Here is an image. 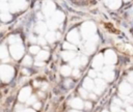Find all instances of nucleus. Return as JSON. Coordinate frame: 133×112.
<instances>
[{
    "mask_svg": "<svg viewBox=\"0 0 133 112\" xmlns=\"http://www.w3.org/2000/svg\"><path fill=\"white\" fill-rule=\"evenodd\" d=\"M127 112H133V107L132 106H127Z\"/></svg>",
    "mask_w": 133,
    "mask_h": 112,
    "instance_id": "49530a36",
    "label": "nucleus"
},
{
    "mask_svg": "<svg viewBox=\"0 0 133 112\" xmlns=\"http://www.w3.org/2000/svg\"><path fill=\"white\" fill-rule=\"evenodd\" d=\"M106 3V5L109 7V8H111V9H117L119 6H121V4H122V2L119 1V0H112V1H106L105 2Z\"/></svg>",
    "mask_w": 133,
    "mask_h": 112,
    "instance_id": "a211bd4d",
    "label": "nucleus"
},
{
    "mask_svg": "<svg viewBox=\"0 0 133 112\" xmlns=\"http://www.w3.org/2000/svg\"><path fill=\"white\" fill-rule=\"evenodd\" d=\"M8 41H9L11 45H16V44H20L21 39H20V37H19L18 35H10V36L8 37Z\"/></svg>",
    "mask_w": 133,
    "mask_h": 112,
    "instance_id": "393cba45",
    "label": "nucleus"
},
{
    "mask_svg": "<svg viewBox=\"0 0 133 112\" xmlns=\"http://www.w3.org/2000/svg\"><path fill=\"white\" fill-rule=\"evenodd\" d=\"M54 22H56L57 24L58 23H61L63 20H64V15H63V12H61V11H59V10H56L53 15H52V18H51Z\"/></svg>",
    "mask_w": 133,
    "mask_h": 112,
    "instance_id": "2eb2a0df",
    "label": "nucleus"
},
{
    "mask_svg": "<svg viewBox=\"0 0 133 112\" xmlns=\"http://www.w3.org/2000/svg\"><path fill=\"white\" fill-rule=\"evenodd\" d=\"M29 50H30V52H31L32 54H36V55H37V53H38V52L41 51V50H39V47H38V46H31Z\"/></svg>",
    "mask_w": 133,
    "mask_h": 112,
    "instance_id": "7c9ffc66",
    "label": "nucleus"
},
{
    "mask_svg": "<svg viewBox=\"0 0 133 112\" xmlns=\"http://www.w3.org/2000/svg\"><path fill=\"white\" fill-rule=\"evenodd\" d=\"M55 12V5L53 2H50V1H47V2H44V6H43V13L47 17L49 16H52L53 13Z\"/></svg>",
    "mask_w": 133,
    "mask_h": 112,
    "instance_id": "423d86ee",
    "label": "nucleus"
},
{
    "mask_svg": "<svg viewBox=\"0 0 133 112\" xmlns=\"http://www.w3.org/2000/svg\"><path fill=\"white\" fill-rule=\"evenodd\" d=\"M61 56H62V58H63L64 60L71 61V60H73V59L76 57V54H75V52H73V51H63V52L61 53Z\"/></svg>",
    "mask_w": 133,
    "mask_h": 112,
    "instance_id": "f3484780",
    "label": "nucleus"
},
{
    "mask_svg": "<svg viewBox=\"0 0 133 112\" xmlns=\"http://www.w3.org/2000/svg\"><path fill=\"white\" fill-rule=\"evenodd\" d=\"M102 112H108V111H107V110H103Z\"/></svg>",
    "mask_w": 133,
    "mask_h": 112,
    "instance_id": "5fc2aeb1",
    "label": "nucleus"
},
{
    "mask_svg": "<svg viewBox=\"0 0 133 112\" xmlns=\"http://www.w3.org/2000/svg\"><path fill=\"white\" fill-rule=\"evenodd\" d=\"M71 82H72L71 80H68V81H65V86H69V85L71 84Z\"/></svg>",
    "mask_w": 133,
    "mask_h": 112,
    "instance_id": "3c124183",
    "label": "nucleus"
},
{
    "mask_svg": "<svg viewBox=\"0 0 133 112\" xmlns=\"http://www.w3.org/2000/svg\"><path fill=\"white\" fill-rule=\"evenodd\" d=\"M128 81L133 83V72H131L129 75H128Z\"/></svg>",
    "mask_w": 133,
    "mask_h": 112,
    "instance_id": "a19ab883",
    "label": "nucleus"
},
{
    "mask_svg": "<svg viewBox=\"0 0 133 112\" xmlns=\"http://www.w3.org/2000/svg\"><path fill=\"white\" fill-rule=\"evenodd\" d=\"M71 65L75 66V68H78V66L81 65V64H80V59H79V57H75L73 60H71Z\"/></svg>",
    "mask_w": 133,
    "mask_h": 112,
    "instance_id": "c85d7f7f",
    "label": "nucleus"
},
{
    "mask_svg": "<svg viewBox=\"0 0 133 112\" xmlns=\"http://www.w3.org/2000/svg\"><path fill=\"white\" fill-rule=\"evenodd\" d=\"M79 59H80V64H81V65H85V64L87 63V57H86L85 55L80 56Z\"/></svg>",
    "mask_w": 133,
    "mask_h": 112,
    "instance_id": "473e14b6",
    "label": "nucleus"
},
{
    "mask_svg": "<svg viewBox=\"0 0 133 112\" xmlns=\"http://www.w3.org/2000/svg\"><path fill=\"white\" fill-rule=\"evenodd\" d=\"M25 111V107H23L22 105H18L16 107V112H24Z\"/></svg>",
    "mask_w": 133,
    "mask_h": 112,
    "instance_id": "e433bc0d",
    "label": "nucleus"
},
{
    "mask_svg": "<svg viewBox=\"0 0 133 112\" xmlns=\"http://www.w3.org/2000/svg\"><path fill=\"white\" fill-rule=\"evenodd\" d=\"M121 112H125V111H121Z\"/></svg>",
    "mask_w": 133,
    "mask_h": 112,
    "instance_id": "6e6d98bb",
    "label": "nucleus"
},
{
    "mask_svg": "<svg viewBox=\"0 0 133 112\" xmlns=\"http://www.w3.org/2000/svg\"><path fill=\"white\" fill-rule=\"evenodd\" d=\"M23 73H24V74H26V75H28V74H27V73H28V71H26V69H23Z\"/></svg>",
    "mask_w": 133,
    "mask_h": 112,
    "instance_id": "864d4df0",
    "label": "nucleus"
},
{
    "mask_svg": "<svg viewBox=\"0 0 133 112\" xmlns=\"http://www.w3.org/2000/svg\"><path fill=\"white\" fill-rule=\"evenodd\" d=\"M81 33L84 38H91L96 33V25L92 22H85L81 27Z\"/></svg>",
    "mask_w": 133,
    "mask_h": 112,
    "instance_id": "f257e3e1",
    "label": "nucleus"
},
{
    "mask_svg": "<svg viewBox=\"0 0 133 112\" xmlns=\"http://www.w3.org/2000/svg\"><path fill=\"white\" fill-rule=\"evenodd\" d=\"M70 112H80V111H79V110H75V109H74V110H71Z\"/></svg>",
    "mask_w": 133,
    "mask_h": 112,
    "instance_id": "603ef678",
    "label": "nucleus"
},
{
    "mask_svg": "<svg viewBox=\"0 0 133 112\" xmlns=\"http://www.w3.org/2000/svg\"><path fill=\"white\" fill-rule=\"evenodd\" d=\"M111 111H112V112H121V107H118V106L112 104V105H111Z\"/></svg>",
    "mask_w": 133,
    "mask_h": 112,
    "instance_id": "f704fd0d",
    "label": "nucleus"
},
{
    "mask_svg": "<svg viewBox=\"0 0 133 112\" xmlns=\"http://www.w3.org/2000/svg\"><path fill=\"white\" fill-rule=\"evenodd\" d=\"M29 39H30V41H31V43H36V41H37V38H36L35 36H32V35H30Z\"/></svg>",
    "mask_w": 133,
    "mask_h": 112,
    "instance_id": "79ce46f5",
    "label": "nucleus"
},
{
    "mask_svg": "<svg viewBox=\"0 0 133 112\" xmlns=\"http://www.w3.org/2000/svg\"><path fill=\"white\" fill-rule=\"evenodd\" d=\"M113 104H114V105H116V106H118V107H121V106L123 105V102H122L121 100H118V99H116V97H115V99L113 100Z\"/></svg>",
    "mask_w": 133,
    "mask_h": 112,
    "instance_id": "4c0bfd02",
    "label": "nucleus"
},
{
    "mask_svg": "<svg viewBox=\"0 0 133 112\" xmlns=\"http://www.w3.org/2000/svg\"><path fill=\"white\" fill-rule=\"evenodd\" d=\"M37 43L39 44V45H42V46H45L46 45V38H44V37H38L37 38Z\"/></svg>",
    "mask_w": 133,
    "mask_h": 112,
    "instance_id": "c9c22d12",
    "label": "nucleus"
},
{
    "mask_svg": "<svg viewBox=\"0 0 133 112\" xmlns=\"http://www.w3.org/2000/svg\"><path fill=\"white\" fill-rule=\"evenodd\" d=\"M47 27H49V28H50V29L53 31L54 29H56V28L58 27V24H57L56 22H54L52 19H50V20L47 22Z\"/></svg>",
    "mask_w": 133,
    "mask_h": 112,
    "instance_id": "a878e982",
    "label": "nucleus"
},
{
    "mask_svg": "<svg viewBox=\"0 0 133 112\" xmlns=\"http://www.w3.org/2000/svg\"><path fill=\"white\" fill-rule=\"evenodd\" d=\"M72 74L74 75V77H79V76H80V72H79L78 68H75V69L72 72Z\"/></svg>",
    "mask_w": 133,
    "mask_h": 112,
    "instance_id": "ea45409f",
    "label": "nucleus"
},
{
    "mask_svg": "<svg viewBox=\"0 0 133 112\" xmlns=\"http://www.w3.org/2000/svg\"><path fill=\"white\" fill-rule=\"evenodd\" d=\"M103 57H104V61L108 65H112L116 62V55L112 50H107Z\"/></svg>",
    "mask_w": 133,
    "mask_h": 112,
    "instance_id": "39448f33",
    "label": "nucleus"
},
{
    "mask_svg": "<svg viewBox=\"0 0 133 112\" xmlns=\"http://www.w3.org/2000/svg\"><path fill=\"white\" fill-rule=\"evenodd\" d=\"M60 73L63 75V76H70L71 74H72V69H71V67L69 66V65H63L61 68H60Z\"/></svg>",
    "mask_w": 133,
    "mask_h": 112,
    "instance_id": "b1692460",
    "label": "nucleus"
},
{
    "mask_svg": "<svg viewBox=\"0 0 133 112\" xmlns=\"http://www.w3.org/2000/svg\"><path fill=\"white\" fill-rule=\"evenodd\" d=\"M70 105H71L75 110H79V109H82V108H83L84 103L82 102L81 99H79V97H75V99H73V100L70 102Z\"/></svg>",
    "mask_w": 133,
    "mask_h": 112,
    "instance_id": "4468645a",
    "label": "nucleus"
},
{
    "mask_svg": "<svg viewBox=\"0 0 133 112\" xmlns=\"http://www.w3.org/2000/svg\"><path fill=\"white\" fill-rule=\"evenodd\" d=\"M35 65L42 66V65H44V62H42V61H36V62H35Z\"/></svg>",
    "mask_w": 133,
    "mask_h": 112,
    "instance_id": "de8ad7c7",
    "label": "nucleus"
},
{
    "mask_svg": "<svg viewBox=\"0 0 133 112\" xmlns=\"http://www.w3.org/2000/svg\"><path fill=\"white\" fill-rule=\"evenodd\" d=\"M48 57H49V53H48V51H45V50L39 51V52L37 53V55H36L37 61H42V62H43L44 60H46Z\"/></svg>",
    "mask_w": 133,
    "mask_h": 112,
    "instance_id": "aec40b11",
    "label": "nucleus"
},
{
    "mask_svg": "<svg viewBox=\"0 0 133 112\" xmlns=\"http://www.w3.org/2000/svg\"><path fill=\"white\" fill-rule=\"evenodd\" d=\"M68 40H69L70 44H72L74 46L80 41V35H79V33H78V31L76 29H74V30H72V31L69 32V34H68Z\"/></svg>",
    "mask_w": 133,
    "mask_h": 112,
    "instance_id": "1a4fd4ad",
    "label": "nucleus"
},
{
    "mask_svg": "<svg viewBox=\"0 0 133 112\" xmlns=\"http://www.w3.org/2000/svg\"><path fill=\"white\" fill-rule=\"evenodd\" d=\"M26 5H27V3L24 1H12V2L8 3L9 9L11 11H18L20 9H24V8H26Z\"/></svg>",
    "mask_w": 133,
    "mask_h": 112,
    "instance_id": "6e6552de",
    "label": "nucleus"
},
{
    "mask_svg": "<svg viewBox=\"0 0 133 112\" xmlns=\"http://www.w3.org/2000/svg\"><path fill=\"white\" fill-rule=\"evenodd\" d=\"M118 90H119V94H122V95H126V94L131 93V91H132V87H131V85H130L129 83H127V82H123V83L119 85Z\"/></svg>",
    "mask_w": 133,
    "mask_h": 112,
    "instance_id": "ddd939ff",
    "label": "nucleus"
},
{
    "mask_svg": "<svg viewBox=\"0 0 133 112\" xmlns=\"http://www.w3.org/2000/svg\"><path fill=\"white\" fill-rule=\"evenodd\" d=\"M97 40H98V36L97 35H94L91 38H89L86 43H85V46H84V51L86 54H91L95 52L96 50V44H97Z\"/></svg>",
    "mask_w": 133,
    "mask_h": 112,
    "instance_id": "20e7f679",
    "label": "nucleus"
},
{
    "mask_svg": "<svg viewBox=\"0 0 133 112\" xmlns=\"http://www.w3.org/2000/svg\"><path fill=\"white\" fill-rule=\"evenodd\" d=\"M80 94H81V96H82L83 99H86V97L88 96L87 90H85L84 88H81V89H80Z\"/></svg>",
    "mask_w": 133,
    "mask_h": 112,
    "instance_id": "72a5a7b5",
    "label": "nucleus"
},
{
    "mask_svg": "<svg viewBox=\"0 0 133 112\" xmlns=\"http://www.w3.org/2000/svg\"><path fill=\"white\" fill-rule=\"evenodd\" d=\"M0 20L3 21V22H8V21L11 20V15H10L8 11L1 12V13H0Z\"/></svg>",
    "mask_w": 133,
    "mask_h": 112,
    "instance_id": "5701e85b",
    "label": "nucleus"
},
{
    "mask_svg": "<svg viewBox=\"0 0 133 112\" xmlns=\"http://www.w3.org/2000/svg\"><path fill=\"white\" fill-rule=\"evenodd\" d=\"M7 56H8V50H7L6 46L1 45L0 46V58L5 60V59H7Z\"/></svg>",
    "mask_w": 133,
    "mask_h": 112,
    "instance_id": "412c9836",
    "label": "nucleus"
},
{
    "mask_svg": "<svg viewBox=\"0 0 133 112\" xmlns=\"http://www.w3.org/2000/svg\"><path fill=\"white\" fill-rule=\"evenodd\" d=\"M33 107H34V109H39V108H41V104H39V103H35V104L33 105Z\"/></svg>",
    "mask_w": 133,
    "mask_h": 112,
    "instance_id": "a18cd8bd",
    "label": "nucleus"
},
{
    "mask_svg": "<svg viewBox=\"0 0 133 112\" xmlns=\"http://www.w3.org/2000/svg\"><path fill=\"white\" fill-rule=\"evenodd\" d=\"M24 112H35L33 109H25V111Z\"/></svg>",
    "mask_w": 133,
    "mask_h": 112,
    "instance_id": "8fccbe9b",
    "label": "nucleus"
},
{
    "mask_svg": "<svg viewBox=\"0 0 133 112\" xmlns=\"http://www.w3.org/2000/svg\"><path fill=\"white\" fill-rule=\"evenodd\" d=\"M35 30L37 33L39 34H44L45 32H47V25L43 22H38L36 24V27H35Z\"/></svg>",
    "mask_w": 133,
    "mask_h": 112,
    "instance_id": "6ab92c4d",
    "label": "nucleus"
},
{
    "mask_svg": "<svg viewBox=\"0 0 133 112\" xmlns=\"http://www.w3.org/2000/svg\"><path fill=\"white\" fill-rule=\"evenodd\" d=\"M126 48H127L128 50H130V52H133V48H132L130 45H127V46H126Z\"/></svg>",
    "mask_w": 133,
    "mask_h": 112,
    "instance_id": "09e8293b",
    "label": "nucleus"
},
{
    "mask_svg": "<svg viewBox=\"0 0 133 112\" xmlns=\"http://www.w3.org/2000/svg\"><path fill=\"white\" fill-rule=\"evenodd\" d=\"M14 76V68L10 65L2 64L0 65V79L4 82H8L11 80Z\"/></svg>",
    "mask_w": 133,
    "mask_h": 112,
    "instance_id": "f03ea898",
    "label": "nucleus"
},
{
    "mask_svg": "<svg viewBox=\"0 0 133 112\" xmlns=\"http://www.w3.org/2000/svg\"><path fill=\"white\" fill-rule=\"evenodd\" d=\"M56 38H57L56 32H54V31H49V32H47V34H46V40H47V41L53 43V41L56 40Z\"/></svg>",
    "mask_w": 133,
    "mask_h": 112,
    "instance_id": "4be33fe9",
    "label": "nucleus"
},
{
    "mask_svg": "<svg viewBox=\"0 0 133 112\" xmlns=\"http://www.w3.org/2000/svg\"><path fill=\"white\" fill-rule=\"evenodd\" d=\"M8 3L7 2H4V1H1L0 2V10L1 12H4V11H8Z\"/></svg>",
    "mask_w": 133,
    "mask_h": 112,
    "instance_id": "cd10ccee",
    "label": "nucleus"
},
{
    "mask_svg": "<svg viewBox=\"0 0 133 112\" xmlns=\"http://www.w3.org/2000/svg\"><path fill=\"white\" fill-rule=\"evenodd\" d=\"M83 88L85 90H94L95 88V82L88 77V78H85L84 79V82H83Z\"/></svg>",
    "mask_w": 133,
    "mask_h": 112,
    "instance_id": "dca6fc26",
    "label": "nucleus"
},
{
    "mask_svg": "<svg viewBox=\"0 0 133 112\" xmlns=\"http://www.w3.org/2000/svg\"><path fill=\"white\" fill-rule=\"evenodd\" d=\"M113 68V65H108L106 67H104V71H103V78L106 80V81H112L113 78H114V73L112 71Z\"/></svg>",
    "mask_w": 133,
    "mask_h": 112,
    "instance_id": "9d476101",
    "label": "nucleus"
},
{
    "mask_svg": "<svg viewBox=\"0 0 133 112\" xmlns=\"http://www.w3.org/2000/svg\"><path fill=\"white\" fill-rule=\"evenodd\" d=\"M103 63H104V57L102 54H99L92 60V67L95 69H101L103 66Z\"/></svg>",
    "mask_w": 133,
    "mask_h": 112,
    "instance_id": "9b49d317",
    "label": "nucleus"
},
{
    "mask_svg": "<svg viewBox=\"0 0 133 112\" xmlns=\"http://www.w3.org/2000/svg\"><path fill=\"white\" fill-rule=\"evenodd\" d=\"M88 75H89V78H90V79L97 77V73H96V71H94V69H90L89 73H88Z\"/></svg>",
    "mask_w": 133,
    "mask_h": 112,
    "instance_id": "58836bf2",
    "label": "nucleus"
},
{
    "mask_svg": "<svg viewBox=\"0 0 133 112\" xmlns=\"http://www.w3.org/2000/svg\"><path fill=\"white\" fill-rule=\"evenodd\" d=\"M31 95V89L30 87H24L21 91H20V94H19V100L21 102H25L27 101Z\"/></svg>",
    "mask_w": 133,
    "mask_h": 112,
    "instance_id": "f8f14e48",
    "label": "nucleus"
},
{
    "mask_svg": "<svg viewBox=\"0 0 133 112\" xmlns=\"http://www.w3.org/2000/svg\"><path fill=\"white\" fill-rule=\"evenodd\" d=\"M62 47H63V49H64L65 51H73V50H75V49H76V47H75L74 45H72V44H70L69 41H66V43H64Z\"/></svg>",
    "mask_w": 133,
    "mask_h": 112,
    "instance_id": "bb28decb",
    "label": "nucleus"
},
{
    "mask_svg": "<svg viewBox=\"0 0 133 112\" xmlns=\"http://www.w3.org/2000/svg\"><path fill=\"white\" fill-rule=\"evenodd\" d=\"M26 102H27V104H29V105H34L35 102H36V96H35V95H30V97H29Z\"/></svg>",
    "mask_w": 133,
    "mask_h": 112,
    "instance_id": "2f4dec72",
    "label": "nucleus"
},
{
    "mask_svg": "<svg viewBox=\"0 0 133 112\" xmlns=\"http://www.w3.org/2000/svg\"><path fill=\"white\" fill-rule=\"evenodd\" d=\"M32 63V58L30 56H25L23 59V64L24 65H30Z\"/></svg>",
    "mask_w": 133,
    "mask_h": 112,
    "instance_id": "c756f323",
    "label": "nucleus"
},
{
    "mask_svg": "<svg viewBox=\"0 0 133 112\" xmlns=\"http://www.w3.org/2000/svg\"><path fill=\"white\" fill-rule=\"evenodd\" d=\"M9 52L11 54V56L15 58V59H20L23 54H24V49L22 47L21 44H16V45H11L10 48H9Z\"/></svg>",
    "mask_w": 133,
    "mask_h": 112,
    "instance_id": "7ed1b4c3",
    "label": "nucleus"
},
{
    "mask_svg": "<svg viewBox=\"0 0 133 112\" xmlns=\"http://www.w3.org/2000/svg\"><path fill=\"white\" fill-rule=\"evenodd\" d=\"M84 106H85V108H86V109H90V108H91V104H90L89 102L84 103Z\"/></svg>",
    "mask_w": 133,
    "mask_h": 112,
    "instance_id": "37998d69",
    "label": "nucleus"
},
{
    "mask_svg": "<svg viewBox=\"0 0 133 112\" xmlns=\"http://www.w3.org/2000/svg\"><path fill=\"white\" fill-rule=\"evenodd\" d=\"M105 87H106V82L101 78H97L96 81H95V88H94L95 93L96 94H101Z\"/></svg>",
    "mask_w": 133,
    "mask_h": 112,
    "instance_id": "0eeeda50",
    "label": "nucleus"
},
{
    "mask_svg": "<svg viewBox=\"0 0 133 112\" xmlns=\"http://www.w3.org/2000/svg\"><path fill=\"white\" fill-rule=\"evenodd\" d=\"M88 96H89L91 100H96V99H97V95H96L95 93H90V94H88Z\"/></svg>",
    "mask_w": 133,
    "mask_h": 112,
    "instance_id": "c03bdc74",
    "label": "nucleus"
}]
</instances>
